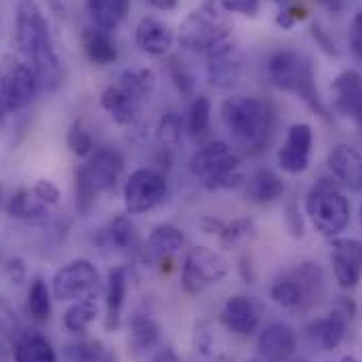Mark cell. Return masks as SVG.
<instances>
[{
  "instance_id": "cell-1",
  "label": "cell",
  "mask_w": 362,
  "mask_h": 362,
  "mask_svg": "<svg viewBox=\"0 0 362 362\" xmlns=\"http://www.w3.org/2000/svg\"><path fill=\"white\" fill-rule=\"evenodd\" d=\"M15 42L21 59L38 76L42 93H55L64 83V68L55 51L49 21L36 0H17Z\"/></svg>"
},
{
  "instance_id": "cell-2",
  "label": "cell",
  "mask_w": 362,
  "mask_h": 362,
  "mask_svg": "<svg viewBox=\"0 0 362 362\" xmlns=\"http://www.w3.org/2000/svg\"><path fill=\"white\" fill-rule=\"evenodd\" d=\"M219 114L238 152L257 156L268 148L276 120L270 101L259 97L232 95L221 101Z\"/></svg>"
},
{
  "instance_id": "cell-3",
  "label": "cell",
  "mask_w": 362,
  "mask_h": 362,
  "mask_svg": "<svg viewBox=\"0 0 362 362\" xmlns=\"http://www.w3.org/2000/svg\"><path fill=\"white\" fill-rule=\"evenodd\" d=\"M268 78L270 83L282 93L295 95L301 99L314 114L320 118H329V110L320 97V90L316 85V74L312 68V62L295 51V49H276L268 57Z\"/></svg>"
},
{
  "instance_id": "cell-4",
  "label": "cell",
  "mask_w": 362,
  "mask_h": 362,
  "mask_svg": "<svg viewBox=\"0 0 362 362\" xmlns=\"http://www.w3.org/2000/svg\"><path fill=\"white\" fill-rule=\"evenodd\" d=\"M156 89V74L150 68H131L110 83L99 95L101 107L120 127H135L144 103Z\"/></svg>"
},
{
  "instance_id": "cell-5",
  "label": "cell",
  "mask_w": 362,
  "mask_h": 362,
  "mask_svg": "<svg viewBox=\"0 0 362 362\" xmlns=\"http://www.w3.org/2000/svg\"><path fill=\"white\" fill-rule=\"evenodd\" d=\"M189 173L200 180L206 192H228L243 187L247 175L243 156L236 148L221 139L202 144L189 158Z\"/></svg>"
},
{
  "instance_id": "cell-6",
  "label": "cell",
  "mask_w": 362,
  "mask_h": 362,
  "mask_svg": "<svg viewBox=\"0 0 362 362\" xmlns=\"http://www.w3.org/2000/svg\"><path fill=\"white\" fill-rule=\"evenodd\" d=\"M122 169L124 160L118 150L97 148L87 158V163H83L74 173L76 213L89 215L101 196L116 192Z\"/></svg>"
},
{
  "instance_id": "cell-7",
  "label": "cell",
  "mask_w": 362,
  "mask_h": 362,
  "mask_svg": "<svg viewBox=\"0 0 362 362\" xmlns=\"http://www.w3.org/2000/svg\"><path fill=\"white\" fill-rule=\"evenodd\" d=\"M327 293V276L316 262H301L272 282V299L293 314L314 310Z\"/></svg>"
},
{
  "instance_id": "cell-8",
  "label": "cell",
  "mask_w": 362,
  "mask_h": 362,
  "mask_svg": "<svg viewBox=\"0 0 362 362\" xmlns=\"http://www.w3.org/2000/svg\"><path fill=\"white\" fill-rule=\"evenodd\" d=\"M305 215L318 234L333 240L350 226L352 204L337 181L320 177L305 194Z\"/></svg>"
},
{
  "instance_id": "cell-9",
  "label": "cell",
  "mask_w": 362,
  "mask_h": 362,
  "mask_svg": "<svg viewBox=\"0 0 362 362\" xmlns=\"http://www.w3.org/2000/svg\"><path fill=\"white\" fill-rule=\"evenodd\" d=\"M228 38H232V25L228 21V13L217 0L200 2L183 17L177 30L180 47L194 55H206Z\"/></svg>"
},
{
  "instance_id": "cell-10",
  "label": "cell",
  "mask_w": 362,
  "mask_h": 362,
  "mask_svg": "<svg viewBox=\"0 0 362 362\" xmlns=\"http://www.w3.org/2000/svg\"><path fill=\"white\" fill-rule=\"evenodd\" d=\"M42 93L38 76L17 55H4L0 59V105L6 114L25 110Z\"/></svg>"
},
{
  "instance_id": "cell-11",
  "label": "cell",
  "mask_w": 362,
  "mask_h": 362,
  "mask_svg": "<svg viewBox=\"0 0 362 362\" xmlns=\"http://www.w3.org/2000/svg\"><path fill=\"white\" fill-rule=\"evenodd\" d=\"M230 276V264L211 247H194L181 264V286L187 295H200Z\"/></svg>"
},
{
  "instance_id": "cell-12",
  "label": "cell",
  "mask_w": 362,
  "mask_h": 362,
  "mask_svg": "<svg viewBox=\"0 0 362 362\" xmlns=\"http://www.w3.org/2000/svg\"><path fill=\"white\" fill-rule=\"evenodd\" d=\"M169 194V181L163 171L152 167L135 169L122 185V202L127 215H146L160 206Z\"/></svg>"
},
{
  "instance_id": "cell-13",
  "label": "cell",
  "mask_w": 362,
  "mask_h": 362,
  "mask_svg": "<svg viewBox=\"0 0 362 362\" xmlns=\"http://www.w3.org/2000/svg\"><path fill=\"white\" fill-rule=\"evenodd\" d=\"M204 62H206V66H204L206 81L213 89H234L245 76L247 57H245L240 42H236L234 38H228V40L219 42L217 47H213L204 55Z\"/></svg>"
},
{
  "instance_id": "cell-14",
  "label": "cell",
  "mask_w": 362,
  "mask_h": 362,
  "mask_svg": "<svg viewBox=\"0 0 362 362\" xmlns=\"http://www.w3.org/2000/svg\"><path fill=\"white\" fill-rule=\"evenodd\" d=\"M99 291V272L89 259H72L53 274L51 293L59 301H81Z\"/></svg>"
},
{
  "instance_id": "cell-15",
  "label": "cell",
  "mask_w": 362,
  "mask_h": 362,
  "mask_svg": "<svg viewBox=\"0 0 362 362\" xmlns=\"http://www.w3.org/2000/svg\"><path fill=\"white\" fill-rule=\"evenodd\" d=\"M314 150V131L308 122H295L286 129L284 141L278 148L276 160L286 175H301L308 171Z\"/></svg>"
},
{
  "instance_id": "cell-16",
  "label": "cell",
  "mask_w": 362,
  "mask_h": 362,
  "mask_svg": "<svg viewBox=\"0 0 362 362\" xmlns=\"http://www.w3.org/2000/svg\"><path fill=\"white\" fill-rule=\"evenodd\" d=\"M221 325L238 337H251L259 331L262 322V303L249 295H234L226 299L219 312Z\"/></svg>"
},
{
  "instance_id": "cell-17",
  "label": "cell",
  "mask_w": 362,
  "mask_h": 362,
  "mask_svg": "<svg viewBox=\"0 0 362 362\" xmlns=\"http://www.w3.org/2000/svg\"><path fill=\"white\" fill-rule=\"evenodd\" d=\"M331 266L341 288L350 291L362 280V240L337 236L331 240Z\"/></svg>"
},
{
  "instance_id": "cell-18",
  "label": "cell",
  "mask_w": 362,
  "mask_h": 362,
  "mask_svg": "<svg viewBox=\"0 0 362 362\" xmlns=\"http://www.w3.org/2000/svg\"><path fill=\"white\" fill-rule=\"evenodd\" d=\"M333 110L362 131V74L358 70H344L335 76Z\"/></svg>"
},
{
  "instance_id": "cell-19",
  "label": "cell",
  "mask_w": 362,
  "mask_h": 362,
  "mask_svg": "<svg viewBox=\"0 0 362 362\" xmlns=\"http://www.w3.org/2000/svg\"><path fill=\"white\" fill-rule=\"evenodd\" d=\"M183 245H185V236L177 226L160 223L150 232L148 240L141 245L139 257L154 268H165L183 249Z\"/></svg>"
},
{
  "instance_id": "cell-20",
  "label": "cell",
  "mask_w": 362,
  "mask_h": 362,
  "mask_svg": "<svg viewBox=\"0 0 362 362\" xmlns=\"http://www.w3.org/2000/svg\"><path fill=\"white\" fill-rule=\"evenodd\" d=\"M327 165L341 187L362 192V154L350 144H337L327 154Z\"/></svg>"
},
{
  "instance_id": "cell-21",
  "label": "cell",
  "mask_w": 362,
  "mask_h": 362,
  "mask_svg": "<svg viewBox=\"0 0 362 362\" xmlns=\"http://www.w3.org/2000/svg\"><path fill=\"white\" fill-rule=\"evenodd\" d=\"M257 350L264 362H291L297 350V335L284 322H270L259 331Z\"/></svg>"
},
{
  "instance_id": "cell-22",
  "label": "cell",
  "mask_w": 362,
  "mask_h": 362,
  "mask_svg": "<svg viewBox=\"0 0 362 362\" xmlns=\"http://www.w3.org/2000/svg\"><path fill=\"white\" fill-rule=\"evenodd\" d=\"M175 42V34L169 23L160 21L154 15H146L139 19L135 28V45L148 57H165Z\"/></svg>"
},
{
  "instance_id": "cell-23",
  "label": "cell",
  "mask_w": 362,
  "mask_h": 362,
  "mask_svg": "<svg viewBox=\"0 0 362 362\" xmlns=\"http://www.w3.org/2000/svg\"><path fill=\"white\" fill-rule=\"evenodd\" d=\"M348 333V312H344L341 308L333 310L331 314L316 318L310 327H308V337L310 341L322 350V352H333L337 350Z\"/></svg>"
},
{
  "instance_id": "cell-24",
  "label": "cell",
  "mask_w": 362,
  "mask_h": 362,
  "mask_svg": "<svg viewBox=\"0 0 362 362\" xmlns=\"http://www.w3.org/2000/svg\"><path fill=\"white\" fill-rule=\"evenodd\" d=\"M11 219L28 221V223H42L49 219L51 206H47L34 187H15L8 192L4 209H2Z\"/></svg>"
},
{
  "instance_id": "cell-25",
  "label": "cell",
  "mask_w": 362,
  "mask_h": 362,
  "mask_svg": "<svg viewBox=\"0 0 362 362\" xmlns=\"http://www.w3.org/2000/svg\"><path fill=\"white\" fill-rule=\"evenodd\" d=\"M127 291H129V270L124 266L110 270L107 282H105V329L107 331H116L122 322Z\"/></svg>"
},
{
  "instance_id": "cell-26",
  "label": "cell",
  "mask_w": 362,
  "mask_h": 362,
  "mask_svg": "<svg viewBox=\"0 0 362 362\" xmlns=\"http://www.w3.org/2000/svg\"><path fill=\"white\" fill-rule=\"evenodd\" d=\"M194 352L200 362H234V356L228 352L226 344L221 341L215 325L211 320H200L194 325Z\"/></svg>"
},
{
  "instance_id": "cell-27",
  "label": "cell",
  "mask_w": 362,
  "mask_h": 362,
  "mask_svg": "<svg viewBox=\"0 0 362 362\" xmlns=\"http://www.w3.org/2000/svg\"><path fill=\"white\" fill-rule=\"evenodd\" d=\"M243 187H245V198L249 202H253V204H259V206L280 200L282 194H284V181H282V177L276 171L266 169V167H262L255 173H251Z\"/></svg>"
},
{
  "instance_id": "cell-28",
  "label": "cell",
  "mask_w": 362,
  "mask_h": 362,
  "mask_svg": "<svg viewBox=\"0 0 362 362\" xmlns=\"http://www.w3.org/2000/svg\"><path fill=\"white\" fill-rule=\"evenodd\" d=\"M81 45L93 66L105 68V66L116 64V59H118V47H116L112 32L99 30L95 25L85 28L81 34Z\"/></svg>"
},
{
  "instance_id": "cell-29",
  "label": "cell",
  "mask_w": 362,
  "mask_h": 362,
  "mask_svg": "<svg viewBox=\"0 0 362 362\" xmlns=\"http://www.w3.org/2000/svg\"><path fill=\"white\" fill-rule=\"evenodd\" d=\"M85 8L95 28L116 32L131 13V0H87Z\"/></svg>"
},
{
  "instance_id": "cell-30",
  "label": "cell",
  "mask_w": 362,
  "mask_h": 362,
  "mask_svg": "<svg viewBox=\"0 0 362 362\" xmlns=\"http://www.w3.org/2000/svg\"><path fill=\"white\" fill-rule=\"evenodd\" d=\"M103 243L110 249H116L120 253H141V240L137 234V228L131 219V215L120 213L116 215L103 230Z\"/></svg>"
},
{
  "instance_id": "cell-31",
  "label": "cell",
  "mask_w": 362,
  "mask_h": 362,
  "mask_svg": "<svg viewBox=\"0 0 362 362\" xmlns=\"http://www.w3.org/2000/svg\"><path fill=\"white\" fill-rule=\"evenodd\" d=\"M15 362H59L55 348L40 333H23L13 350Z\"/></svg>"
},
{
  "instance_id": "cell-32",
  "label": "cell",
  "mask_w": 362,
  "mask_h": 362,
  "mask_svg": "<svg viewBox=\"0 0 362 362\" xmlns=\"http://www.w3.org/2000/svg\"><path fill=\"white\" fill-rule=\"evenodd\" d=\"M160 341V325L150 314H135L129 322V346L135 352H148Z\"/></svg>"
},
{
  "instance_id": "cell-33",
  "label": "cell",
  "mask_w": 362,
  "mask_h": 362,
  "mask_svg": "<svg viewBox=\"0 0 362 362\" xmlns=\"http://www.w3.org/2000/svg\"><path fill=\"white\" fill-rule=\"evenodd\" d=\"M154 135H156V144H158L160 152H165V154L175 152L183 141V135H185V118L173 110L163 114L158 124H156Z\"/></svg>"
},
{
  "instance_id": "cell-34",
  "label": "cell",
  "mask_w": 362,
  "mask_h": 362,
  "mask_svg": "<svg viewBox=\"0 0 362 362\" xmlns=\"http://www.w3.org/2000/svg\"><path fill=\"white\" fill-rule=\"evenodd\" d=\"M211 114H213V105L211 99L206 95H196L187 107V116H185V133L198 141L202 139L209 129H211Z\"/></svg>"
},
{
  "instance_id": "cell-35",
  "label": "cell",
  "mask_w": 362,
  "mask_h": 362,
  "mask_svg": "<svg viewBox=\"0 0 362 362\" xmlns=\"http://www.w3.org/2000/svg\"><path fill=\"white\" fill-rule=\"evenodd\" d=\"M25 312L30 316V320L42 325L51 320V312H53V299H51V288L42 278H36L30 284L28 291V301H25Z\"/></svg>"
},
{
  "instance_id": "cell-36",
  "label": "cell",
  "mask_w": 362,
  "mask_h": 362,
  "mask_svg": "<svg viewBox=\"0 0 362 362\" xmlns=\"http://www.w3.org/2000/svg\"><path fill=\"white\" fill-rule=\"evenodd\" d=\"M21 335H23V329H21L19 316L15 314L8 299L0 295V356L11 354L17 341L21 339Z\"/></svg>"
},
{
  "instance_id": "cell-37",
  "label": "cell",
  "mask_w": 362,
  "mask_h": 362,
  "mask_svg": "<svg viewBox=\"0 0 362 362\" xmlns=\"http://www.w3.org/2000/svg\"><path fill=\"white\" fill-rule=\"evenodd\" d=\"M97 314H99V308H97L95 297H87V299H81V301H72V305L64 314V327L70 333H76V335L87 333L90 325L97 320Z\"/></svg>"
},
{
  "instance_id": "cell-38",
  "label": "cell",
  "mask_w": 362,
  "mask_h": 362,
  "mask_svg": "<svg viewBox=\"0 0 362 362\" xmlns=\"http://www.w3.org/2000/svg\"><path fill=\"white\" fill-rule=\"evenodd\" d=\"M255 232H257V228L251 217H236V219L223 223L217 240L226 249H236V247L249 243L255 236Z\"/></svg>"
},
{
  "instance_id": "cell-39",
  "label": "cell",
  "mask_w": 362,
  "mask_h": 362,
  "mask_svg": "<svg viewBox=\"0 0 362 362\" xmlns=\"http://www.w3.org/2000/svg\"><path fill=\"white\" fill-rule=\"evenodd\" d=\"M66 361L68 362H118L116 354L110 352L101 341H76L66 346Z\"/></svg>"
},
{
  "instance_id": "cell-40",
  "label": "cell",
  "mask_w": 362,
  "mask_h": 362,
  "mask_svg": "<svg viewBox=\"0 0 362 362\" xmlns=\"http://www.w3.org/2000/svg\"><path fill=\"white\" fill-rule=\"evenodd\" d=\"M68 148L78 158H89L90 154L97 150L95 148V139H93L90 131L85 127L83 120L72 122V127L68 129Z\"/></svg>"
},
{
  "instance_id": "cell-41",
  "label": "cell",
  "mask_w": 362,
  "mask_h": 362,
  "mask_svg": "<svg viewBox=\"0 0 362 362\" xmlns=\"http://www.w3.org/2000/svg\"><path fill=\"white\" fill-rule=\"evenodd\" d=\"M169 76H171V81L175 83V87H177V90L183 97H196L194 95V76L189 74V70L183 64H180L177 59L169 62Z\"/></svg>"
},
{
  "instance_id": "cell-42",
  "label": "cell",
  "mask_w": 362,
  "mask_h": 362,
  "mask_svg": "<svg viewBox=\"0 0 362 362\" xmlns=\"http://www.w3.org/2000/svg\"><path fill=\"white\" fill-rule=\"evenodd\" d=\"M228 15L257 17L262 11V0H217Z\"/></svg>"
},
{
  "instance_id": "cell-43",
  "label": "cell",
  "mask_w": 362,
  "mask_h": 362,
  "mask_svg": "<svg viewBox=\"0 0 362 362\" xmlns=\"http://www.w3.org/2000/svg\"><path fill=\"white\" fill-rule=\"evenodd\" d=\"M348 45H350V51H352V57L362 66V6L354 13V17L350 21Z\"/></svg>"
},
{
  "instance_id": "cell-44",
  "label": "cell",
  "mask_w": 362,
  "mask_h": 362,
  "mask_svg": "<svg viewBox=\"0 0 362 362\" xmlns=\"http://www.w3.org/2000/svg\"><path fill=\"white\" fill-rule=\"evenodd\" d=\"M34 192L38 194V198L47 204V206H55V204H59V200H62V192H59V187L53 183V181L49 180H38L34 185Z\"/></svg>"
},
{
  "instance_id": "cell-45",
  "label": "cell",
  "mask_w": 362,
  "mask_h": 362,
  "mask_svg": "<svg viewBox=\"0 0 362 362\" xmlns=\"http://www.w3.org/2000/svg\"><path fill=\"white\" fill-rule=\"evenodd\" d=\"M286 228H288L293 238H301L303 236V217H301V213H299L295 202H291L286 206Z\"/></svg>"
},
{
  "instance_id": "cell-46",
  "label": "cell",
  "mask_w": 362,
  "mask_h": 362,
  "mask_svg": "<svg viewBox=\"0 0 362 362\" xmlns=\"http://www.w3.org/2000/svg\"><path fill=\"white\" fill-rule=\"evenodd\" d=\"M310 32H312L314 40L320 45V49H322V51H327L329 55H337V47H335V42L327 36V32H325L318 23H312Z\"/></svg>"
},
{
  "instance_id": "cell-47",
  "label": "cell",
  "mask_w": 362,
  "mask_h": 362,
  "mask_svg": "<svg viewBox=\"0 0 362 362\" xmlns=\"http://www.w3.org/2000/svg\"><path fill=\"white\" fill-rule=\"evenodd\" d=\"M4 272H6L8 280L15 282V284H21L25 280V266H23V262L19 257H11L6 262V266H4Z\"/></svg>"
},
{
  "instance_id": "cell-48",
  "label": "cell",
  "mask_w": 362,
  "mask_h": 362,
  "mask_svg": "<svg viewBox=\"0 0 362 362\" xmlns=\"http://www.w3.org/2000/svg\"><path fill=\"white\" fill-rule=\"evenodd\" d=\"M316 2L331 15H341L350 6V0H316Z\"/></svg>"
},
{
  "instance_id": "cell-49",
  "label": "cell",
  "mask_w": 362,
  "mask_h": 362,
  "mask_svg": "<svg viewBox=\"0 0 362 362\" xmlns=\"http://www.w3.org/2000/svg\"><path fill=\"white\" fill-rule=\"evenodd\" d=\"M223 223H226V221H221V219H217V217H211V215L202 217V221H200L202 230H204L206 234H211V236H219Z\"/></svg>"
},
{
  "instance_id": "cell-50",
  "label": "cell",
  "mask_w": 362,
  "mask_h": 362,
  "mask_svg": "<svg viewBox=\"0 0 362 362\" xmlns=\"http://www.w3.org/2000/svg\"><path fill=\"white\" fill-rule=\"evenodd\" d=\"M148 6L156 8V11H163V13H169V11H175L180 0H144Z\"/></svg>"
},
{
  "instance_id": "cell-51",
  "label": "cell",
  "mask_w": 362,
  "mask_h": 362,
  "mask_svg": "<svg viewBox=\"0 0 362 362\" xmlns=\"http://www.w3.org/2000/svg\"><path fill=\"white\" fill-rule=\"evenodd\" d=\"M152 362H181V358L177 356V352L173 348H163L156 352V356L152 358Z\"/></svg>"
},
{
  "instance_id": "cell-52",
  "label": "cell",
  "mask_w": 362,
  "mask_h": 362,
  "mask_svg": "<svg viewBox=\"0 0 362 362\" xmlns=\"http://www.w3.org/2000/svg\"><path fill=\"white\" fill-rule=\"evenodd\" d=\"M270 2H274V4L278 6V11H280V8H284V6H286V4H288L291 0H270Z\"/></svg>"
},
{
  "instance_id": "cell-53",
  "label": "cell",
  "mask_w": 362,
  "mask_h": 362,
  "mask_svg": "<svg viewBox=\"0 0 362 362\" xmlns=\"http://www.w3.org/2000/svg\"><path fill=\"white\" fill-rule=\"evenodd\" d=\"M4 118H6V112H4L2 105H0V129H2V124H4Z\"/></svg>"
},
{
  "instance_id": "cell-54",
  "label": "cell",
  "mask_w": 362,
  "mask_h": 362,
  "mask_svg": "<svg viewBox=\"0 0 362 362\" xmlns=\"http://www.w3.org/2000/svg\"><path fill=\"white\" fill-rule=\"evenodd\" d=\"M341 362H358V361H356L354 356H350V354H348V356H344V358H341Z\"/></svg>"
},
{
  "instance_id": "cell-55",
  "label": "cell",
  "mask_w": 362,
  "mask_h": 362,
  "mask_svg": "<svg viewBox=\"0 0 362 362\" xmlns=\"http://www.w3.org/2000/svg\"><path fill=\"white\" fill-rule=\"evenodd\" d=\"M358 219H361V228H362V200H361V211H358Z\"/></svg>"
},
{
  "instance_id": "cell-56",
  "label": "cell",
  "mask_w": 362,
  "mask_h": 362,
  "mask_svg": "<svg viewBox=\"0 0 362 362\" xmlns=\"http://www.w3.org/2000/svg\"><path fill=\"white\" fill-rule=\"evenodd\" d=\"M291 362H308V361H303V358H299V361H291Z\"/></svg>"
},
{
  "instance_id": "cell-57",
  "label": "cell",
  "mask_w": 362,
  "mask_h": 362,
  "mask_svg": "<svg viewBox=\"0 0 362 362\" xmlns=\"http://www.w3.org/2000/svg\"><path fill=\"white\" fill-rule=\"evenodd\" d=\"M251 362H257V361H251Z\"/></svg>"
},
{
  "instance_id": "cell-58",
  "label": "cell",
  "mask_w": 362,
  "mask_h": 362,
  "mask_svg": "<svg viewBox=\"0 0 362 362\" xmlns=\"http://www.w3.org/2000/svg\"><path fill=\"white\" fill-rule=\"evenodd\" d=\"M329 362H331V361H329Z\"/></svg>"
}]
</instances>
